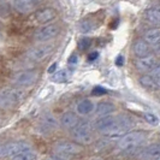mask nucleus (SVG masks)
Listing matches in <instances>:
<instances>
[{
	"instance_id": "f257e3e1",
	"label": "nucleus",
	"mask_w": 160,
	"mask_h": 160,
	"mask_svg": "<svg viewBox=\"0 0 160 160\" xmlns=\"http://www.w3.org/2000/svg\"><path fill=\"white\" fill-rule=\"evenodd\" d=\"M131 127V120L125 117L104 116L96 120L95 128L104 135L111 137H123L124 132Z\"/></svg>"
},
{
	"instance_id": "f03ea898",
	"label": "nucleus",
	"mask_w": 160,
	"mask_h": 160,
	"mask_svg": "<svg viewBox=\"0 0 160 160\" xmlns=\"http://www.w3.org/2000/svg\"><path fill=\"white\" fill-rule=\"evenodd\" d=\"M144 134L142 131H131L123 137H120L119 142L117 144L118 149L125 153H134L138 149V147L143 143Z\"/></svg>"
},
{
	"instance_id": "7ed1b4c3",
	"label": "nucleus",
	"mask_w": 160,
	"mask_h": 160,
	"mask_svg": "<svg viewBox=\"0 0 160 160\" xmlns=\"http://www.w3.org/2000/svg\"><path fill=\"white\" fill-rule=\"evenodd\" d=\"M72 137L81 144H89L93 141V129L88 122L77 124L72 129Z\"/></svg>"
},
{
	"instance_id": "20e7f679",
	"label": "nucleus",
	"mask_w": 160,
	"mask_h": 160,
	"mask_svg": "<svg viewBox=\"0 0 160 160\" xmlns=\"http://www.w3.org/2000/svg\"><path fill=\"white\" fill-rule=\"evenodd\" d=\"M23 98V93L17 89H4L0 92V108L8 110L18 104Z\"/></svg>"
},
{
	"instance_id": "39448f33",
	"label": "nucleus",
	"mask_w": 160,
	"mask_h": 160,
	"mask_svg": "<svg viewBox=\"0 0 160 160\" xmlns=\"http://www.w3.org/2000/svg\"><path fill=\"white\" fill-rule=\"evenodd\" d=\"M58 32H59V28L56 24H49V25H46V27H42L40 29H38L34 34V38H35V40L40 41V42H45V41H48L53 39V38H56Z\"/></svg>"
},
{
	"instance_id": "423d86ee",
	"label": "nucleus",
	"mask_w": 160,
	"mask_h": 160,
	"mask_svg": "<svg viewBox=\"0 0 160 160\" xmlns=\"http://www.w3.org/2000/svg\"><path fill=\"white\" fill-rule=\"evenodd\" d=\"M36 80H38V72L32 71V70H28V71H22L17 73L13 77L12 82L16 86H19V87H29Z\"/></svg>"
},
{
	"instance_id": "0eeeda50",
	"label": "nucleus",
	"mask_w": 160,
	"mask_h": 160,
	"mask_svg": "<svg viewBox=\"0 0 160 160\" xmlns=\"http://www.w3.org/2000/svg\"><path fill=\"white\" fill-rule=\"evenodd\" d=\"M56 153H59L65 157H73L76 154H78L81 152V147L77 143H73V142H69V141H62V142H58L54 147Z\"/></svg>"
},
{
	"instance_id": "6e6552de",
	"label": "nucleus",
	"mask_w": 160,
	"mask_h": 160,
	"mask_svg": "<svg viewBox=\"0 0 160 160\" xmlns=\"http://www.w3.org/2000/svg\"><path fill=\"white\" fill-rule=\"evenodd\" d=\"M51 52H52V46L42 45V46L30 48L28 51V53H27V57L32 62H40V60H43Z\"/></svg>"
},
{
	"instance_id": "1a4fd4ad",
	"label": "nucleus",
	"mask_w": 160,
	"mask_h": 160,
	"mask_svg": "<svg viewBox=\"0 0 160 160\" xmlns=\"http://www.w3.org/2000/svg\"><path fill=\"white\" fill-rule=\"evenodd\" d=\"M135 65H136L137 70H140V71H152L153 68L157 65V59L154 56L148 54L142 58H138L135 62Z\"/></svg>"
},
{
	"instance_id": "9d476101",
	"label": "nucleus",
	"mask_w": 160,
	"mask_h": 160,
	"mask_svg": "<svg viewBox=\"0 0 160 160\" xmlns=\"http://www.w3.org/2000/svg\"><path fill=\"white\" fill-rule=\"evenodd\" d=\"M40 0H15L13 6L21 13H28L39 4Z\"/></svg>"
},
{
	"instance_id": "9b49d317",
	"label": "nucleus",
	"mask_w": 160,
	"mask_h": 160,
	"mask_svg": "<svg viewBox=\"0 0 160 160\" xmlns=\"http://www.w3.org/2000/svg\"><path fill=\"white\" fill-rule=\"evenodd\" d=\"M160 157V143H153L141 152L140 158L142 160H155Z\"/></svg>"
},
{
	"instance_id": "f8f14e48",
	"label": "nucleus",
	"mask_w": 160,
	"mask_h": 160,
	"mask_svg": "<svg viewBox=\"0 0 160 160\" xmlns=\"http://www.w3.org/2000/svg\"><path fill=\"white\" fill-rule=\"evenodd\" d=\"M41 128H42V131H46V132H49L52 130L58 128V120L57 118L51 114V113H46L42 118H41V123H40Z\"/></svg>"
},
{
	"instance_id": "ddd939ff",
	"label": "nucleus",
	"mask_w": 160,
	"mask_h": 160,
	"mask_svg": "<svg viewBox=\"0 0 160 160\" xmlns=\"http://www.w3.org/2000/svg\"><path fill=\"white\" fill-rule=\"evenodd\" d=\"M29 148H30V146L24 141H16V142H11V143L6 144V152L10 157H13V155L23 152L25 149H29Z\"/></svg>"
},
{
	"instance_id": "4468645a",
	"label": "nucleus",
	"mask_w": 160,
	"mask_h": 160,
	"mask_svg": "<svg viewBox=\"0 0 160 160\" xmlns=\"http://www.w3.org/2000/svg\"><path fill=\"white\" fill-rule=\"evenodd\" d=\"M56 11L53 8H41L35 12V19L40 23H47L49 21H52L56 17Z\"/></svg>"
},
{
	"instance_id": "2eb2a0df",
	"label": "nucleus",
	"mask_w": 160,
	"mask_h": 160,
	"mask_svg": "<svg viewBox=\"0 0 160 160\" xmlns=\"http://www.w3.org/2000/svg\"><path fill=\"white\" fill-rule=\"evenodd\" d=\"M60 123L66 129H73L77 124H78V117L77 114L73 112H65L63 116L60 117Z\"/></svg>"
},
{
	"instance_id": "dca6fc26",
	"label": "nucleus",
	"mask_w": 160,
	"mask_h": 160,
	"mask_svg": "<svg viewBox=\"0 0 160 160\" xmlns=\"http://www.w3.org/2000/svg\"><path fill=\"white\" fill-rule=\"evenodd\" d=\"M134 54L137 58H142L149 54V43H147L144 40H136L132 46Z\"/></svg>"
},
{
	"instance_id": "f3484780",
	"label": "nucleus",
	"mask_w": 160,
	"mask_h": 160,
	"mask_svg": "<svg viewBox=\"0 0 160 160\" xmlns=\"http://www.w3.org/2000/svg\"><path fill=\"white\" fill-rule=\"evenodd\" d=\"M143 40L155 46L157 43L160 42V29L159 28H152V29H148L147 32H144Z\"/></svg>"
},
{
	"instance_id": "a211bd4d",
	"label": "nucleus",
	"mask_w": 160,
	"mask_h": 160,
	"mask_svg": "<svg viewBox=\"0 0 160 160\" xmlns=\"http://www.w3.org/2000/svg\"><path fill=\"white\" fill-rule=\"evenodd\" d=\"M146 19L149 23L154 25H160V8L159 6H154V8H148L146 11Z\"/></svg>"
},
{
	"instance_id": "6ab92c4d",
	"label": "nucleus",
	"mask_w": 160,
	"mask_h": 160,
	"mask_svg": "<svg viewBox=\"0 0 160 160\" xmlns=\"http://www.w3.org/2000/svg\"><path fill=\"white\" fill-rule=\"evenodd\" d=\"M116 111L114 105L111 102H100L96 106V114L99 117H104V116H110L112 112Z\"/></svg>"
},
{
	"instance_id": "aec40b11",
	"label": "nucleus",
	"mask_w": 160,
	"mask_h": 160,
	"mask_svg": "<svg viewBox=\"0 0 160 160\" xmlns=\"http://www.w3.org/2000/svg\"><path fill=\"white\" fill-rule=\"evenodd\" d=\"M77 112L82 114V116H86V114H89L94 110V104L90 101V100H82L77 104V107H76Z\"/></svg>"
},
{
	"instance_id": "412c9836",
	"label": "nucleus",
	"mask_w": 160,
	"mask_h": 160,
	"mask_svg": "<svg viewBox=\"0 0 160 160\" xmlns=\"http://www.w3.org/2000/svg\"><path fill=\"white\" fill-rule=\"evenodd\" d=\"M140 84L146 89H155L157 88V86H158V83L154 81L151 75H143V76H141L140 77Z\"/></svg>"
},
{
	"instance_id": "4be33fe9",
	"label": "nucleus",
	"mask_w": 160,
	"mask_h": 160,
	"mask_svg": "<svg viewBox=\"0 0 160 160\" xmlns=\"http://www.w3.org/2000/svg\"><path fill=\"white\" fill-rule=\"evenodd\" d=\"M35 158H36L35 153L29 148V149H25L23 152L13 155V157H12V160H35Z\"/></svg>"
},
{
	"instance_id": "5701e85b",
	"label": "nucleus",
	"mask_w": 160,
	"mask_h": 160,
	"mask_svg": "<svg viewBox=\"0 0 160 160\" xmlns=\"http://www.w3.org/2000/svg\"><path fill=\"white\" fill-rule=\"evenodd\" d=\"M96 27V24L92 21V19H84L83 22L80 23V30L82 32H88L94 30Z\"/></svg>"
},
{
	"instance_id": "b1692460",
	"label": "nucleus",
	"mask_w": 160,
	"mask_h": 160,
	"mask_svg": "<svg viewBox=\"0 0 160 160\" xmlns=\"http://www.w3.org/2000/svg\"><path fill=\"white\" fill-rule=\"evenodd\" d=\"M69 78V72L66 70H60V71L56 72L52 77V81L54 82H58V83H63V82H66Z\"/></svg>"
},
{
	"instance_id": "393cba45",
	"label": "nucleus",
	"mask_w": 160,
	"mask_h": 160,
	"mask_svg": "<svg viewBox=\"0 0 160 160\" xmlns=\"http://www.w3.org/2000/svg\"><path fill=\"white\" fill-rule=\"evenodd\" d=\"M151 76H152L154 81L160 84V64L159 65H155L154 68H153V70L151 71Z\"/></svg>"
},
{
	"instance_id": "a878e982",
	"label": "nucleus",
	"mask_w": 160,
	"mask_h": 160,
	"mask_svg": "<svg viewBox=\"0 0 160 160\" xmlns=\"http://www.w3.org/2000/svg\"><path fill=\"white\" fill-rule=\"evenodd\" d=\"M144 119H146L147 123H149V124H152V125H157V124L159 123L158 117L152 114V113H146V114H144Z\"/></svg>"
},
{
	"instance_id": "bb28decb",
	"label": "nucleus",
	"mask_w": 160,
	"mask_h": 160,
	"mask_svg": "<svg viewBox=\"0 0 160 160\" xmlns=\"http://www.w3.org/2000/svg\"><path fill=\"white\" fill-rule=\"evenodd\" d=\"M92 45V40L88 39V38H84V39H82L80 41V43H78V47L82 49V51H84V49H87L89 48V46Z\"/></svg>"
},
{
	"instance_id": "cd10ccee",
	"label": "nucleus",
	"mask_w": 160,
	"mask_h": 160,
	"mask_svg": "<svg viewBox=\"0 0 160 160\" xmlns=\"http://www.w3.org/2000/svg\"><path fill=\"white\" fill-rule=\"evenodd\" d=\"M92 94L94 96H100V95H105V94H107V90L102 87H94V89L92 90Z\"/></svg>"
},
{
	"instance_id": "c85d7f7f",
	"label": "nucleus",
	"mask_w": 160,
	"mask_h": 160,
	"mask_svg": "<svg viewBox=\"0 0 160 160\" xmlns=\"http://www.w3.org/2000/svg\"><path fill=\"white\" fill-rule=\"evenodd\" d=\"M51 159L52 160H69V158H68V157H65V155L59 154V153H54V154L51 157Z\"/></svg>"
},
{
	"instance_id": "c756f323",
	"label": "nucleus",
	"mask_w": 160,
	"mask_h": 160,
	"mask_svg": "<svg viewBox=\"0 0 160 160\" xmlns=\"http://www.w3.org/2000/svg\"><path fill=\"white\" fill-rule=\"evenodd\" d=\"M6 155H8V152H6V146L0 144V159H1V158H4V157H6Z\"/></svg>"
},
{
	"instance_id": "7c9ffc66",
	"label": "nucleus",
	"mask_w": 160,
	"mask_h": 160,
	"mask_svg": "<svg viewBox=\"0 0 160 160\" xmlns=\"http://www.w3.org/2000/svg\"><path fill=\"white\" fill-rule=\"evenodd\" d=\"M98 57H99V53H98V52H92L88 56V60L89 62H94Z\"/></svg>"
},
{
	"instance_id": "2f4dec72",
	"label": "nucleus",
	"mask_w": 160,
	"mask_h": 160,
	"mask_svg": "<svg viewBox=\"0 0 160 160\" xmlns=\"http://www.w3.org/2000/svg\"><path fill=\"white\" fill-rule=\"evenodd\" d=\"M116 64L118 65V66H122V65L124 64V57L123 56L117 57V59H116Z\"/></svg>"
},
{
	"instance_id": "473e14b6",
	"label": "nucleus",
	"mask_w": 160,
	"mask_h": 160,
	"mask_svg": "<svg viewBox=\"0 0 160 160\" xmlns=\"http://www.w3.org/2000/svg\"><path fill=\"white\" fill-rule=\"evenodd\" d=\"M56 69H57V63H54V64H52L48 68V72L49 73H53V72L56 71Z\"/></svg>"
},
{
	"instance_id": "72a5a7b5",
	"label": "nucleus",
	"mask_w": 160,
	"mask_h": 160,
	"mask_svg": "<svg viewBox=\"0 0 160 160\" xmlns=\"http://www.w3.org/2000/svg\"><path fill=\"white\" fill-rule=\"evenodd\" d=\"M69 63H71V64H76V63H77V57L71 56L70 58H69Z\"/></svg>"
},
{
	"instance_id": "f704fd0d",
	"label": "nucleus",
	"mask_w": 160,
	"mask_h": 160,
	"mask_svg": "<svg viewBox=\"0 0 160 160\" xmlns=\"http://www.w3.org/2000/svg\"><path fill=\"white\" fill-rule=\"evenodd\" d=\"M154 52H155V54L160 56V42H159V43H157V45L154 46Z\"/></svg>"
},
{
	"instance_id": "c9c22d12",
	"label": "nucleus",
	"mask_w": 160,
	"mask_h": 160,
	"mask_svg": "<svg viewBox=\"0 0 160 160\" xmlns=\"http://www.w3.org/2000/svg\"><path fill=\"white\" fill-rule=\"evenodd\" d=\"M155 160H160V157H159V158H158V159H155Z\"/></svg>"
},
{
	"instance_id": "e433bc0d",
	"label": "nucleus",
	"mask_w": 160,
	"mask_h": 160,
	"mask_svg": "<svg viewBox=\"0 0 160 160\" xmlns=\"http://www.w3.org/2000/svg\"><path fill=\"white\" fill-rule=\"evenodd\" d=\"M46 160H52V159H51V158H49V159H46Z\"/></svg>"
},
{
	"instance_id": "4c0bfd02",
	"label": "nucleus",
	"mask_w": 160,
	"mask_h": 160,
	"mask_svg": "<svg viewBox=\"0 0 160 160\" xmlns=\"http://www.w3.org/2000/svg\"><path fill=\"white\" fill-rule=\"evenodd\" d=\"M95 160H101V159H95Z\"/></svg>"
}]
</instances>
